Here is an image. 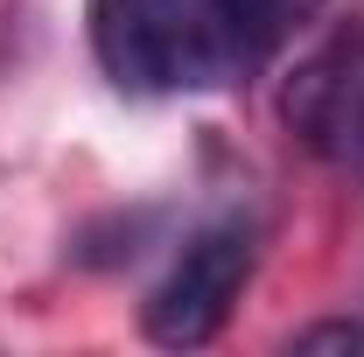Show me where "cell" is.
Masks as SVG:
<instances>
[{
    "instance_id": "obj_1",
    "label": "cell",
    "mask_w": 364,
    "mask_h": 357,
    "mask_svg": "<svg viewBox=\"0 0 364 357\" xmlns=\"http://www.w3.org/2000/svg\"><path fill=\"white\" fill-rule=\"evenodd\" d=\"M91 49L119 91H203L238 78L218 0H91Z\"/></svg>"
},
{
    "instance_id": "obj_2",
    "label": "cell",
    "mask_w": 364,
    "mask_h": 357,
    "mask_svg": "<svg viewBox=\"0 0 364 357\" xmlns=\"http://www.w3.org/2000/svg\"><path fill=\"white\" fill-rule=\"evenodd\" d=\"M245 280H252V224H203L189 245H182V260L161 273V287L147 294V309H140V329H147V343H161V351H196V343H210L218 329H225L231 302L245 294Z\"/></svg>"
},
{
    "instance_id": "obj_3",
    "label": "cell",
    "mask_w": 364,
    "mask_h": 357,
    "mask_svg": "<svg viewBox=\"0 0 364 357\" xmlns=\"http://www.w3.org/2000/svg\"><path fill=\"white\" fill-rule=\"evenodd\" d=\"M287 127L309 154L364 169V28H343L301 56V70L287 78Z\"/></svg>"
},
{
    "instance_id": "obj_4",
    "label": "cell",
    "mask_w": 364,
    "mask_h": 357,
    "mask_svg": "<svg viewBox=\"0 0 364 357\" xmlns=\"http://www.w3.org/2000/svg\"><path fill=\"white\" fill-rule=\"evenodd\" d=\"M322 0H218V21H225V43H231V63L252 70L267 63L273 49L294 36V21H309Z\"/></svg>"
},
{
    "instance_id": "obj_5",
    "label": "cell",
    "mask_w": 364,
    "mask_h": 357,
    "mask_svg": "<svg viewBox=\"0 0 364 357\" xmlns=\"http://www.w3.org/2000/svg\"><path fill=\"white\" fill-rule=\"evenodd\" d=\"M294 351H364V322H316L294 336Z\"/></svg>"
}]
</instances>
